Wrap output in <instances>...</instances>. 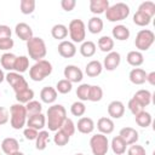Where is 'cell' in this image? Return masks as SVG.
Returning <instances> with one entry per match:
<instances>
[{
    "label": "cell",
    "mask_w": 155,
    "mask_h": 155,
    "mask_svg": "<svg viewBox=\"0 0 155 155\" xmlns=\"http://www.w3.org/2000/svg\"><path fill=\"white\" fill-rule=\"evenodd\" d=\"M150 22H151V17H149L148 15H145L140 11H137L133 15V23L138 27H147L150 24Z\"/></svg>",
    "instance_id": "obj_37"
},
{
    "label": "cell",
    "mask_w": 155,
    "mask_h": 155,
    "mask_svg": "<svg viewBox=\"0 0 155 155\" xmlns=\"http://www.w3.org/2000/svg\"><path fill=\"white\" fill-rule=\"evenodd\" d=\"M16 58L17 56L11 53V52H5L1 57H0V63H1V67L6 70H10L12 71L13 70V67H15V62H16Z\"/></svg>",
    "instance_id": "obj_30"
},
{
    "label": "cell",
    "mask_w": 155,
    "mask_h": 155,
    "mask_svg": "<svg viewBox=\"0 0 155 155\" xmlns=\"http://www.w3.org/2000/svg\"><path fill=\"white\" fill-rule=\"evenodd\" d=\"M63 74H64V79L70 81L71 84H78V82H81L82 79H84V73L82 70L74 65V64H69L64 68L63 70Z\"/></svg>",
    "instance_id": "obj_10"
},
{
    "label": "cell",
    "mask_w": 155,
    "mask_h": 155,
    "mask_svg": "<svg viewBox=\"0 0 155 155\" xmlns=\"http://www.w3.org/2000/svg\"><path fill=\"white\" fill-rule=\"evenodd\" d=\"M75 155H84V154H81V153H78V154H75Z\"/></svg>",
    "instance_id": "obj_57"
},
{
    "label": "cell",
    "mask_w": 155,
    "mask_h": 155,
    "mask_svg": "<svg viewBox=\"0 0 155 155\" xmlns=\"http://www.w3.org/2000/svg\"><path fill=\"white\" fill-rule=\"evenodd\" d=\"M97 128H98L99 133L107 136V134L113 133V131L115 128V125H114L113 119L107 117V116H103V117H99L98 119V121H97Z\"/></svg>",
    "instance_id": "obj_18"
},
{
    "label": "cell",
    "mask_w": 155,
    "mask_h": 155,
    "mask_svg": "<svg viewBox=\"0 0 155 155\" xmlns=\"http://www.w3.org/2000/svg\"><path fill=\"white\" fill-rule=\"evenodd\" d=\"M133 98L144 108V107H148L150 103H151V99H153V94L149 90H138Z\"/></svg>",
    "instance_id": "obj_25"
},
{
    "label": "cell",
    "mask_w": 155,
    "mask_h": 155,
    "mask_svg": "<svg viewBox=\"0 0 155 155\" xmlns=\"http://www.w3.org/2000/svg\"><path fill=\"white\" fill-rule=\"evenodd\" d=\"M33 98H34V91L31 88H29V87L16 93L17 103H21V104H27L28 102L33 101Z\"/></svg>",
    "instance_id": "obj_36"
},
{
    "label": "cell",
    "mask_w": 155,
    "mask_h": 155,
    "mask_svg": "<svg viewBox=\"0 0 155 155\" xmlns=\"http://www.w3.org/2000/svg\"><path fill=\"white\" fill-rule=\"evenodd\" d=\"M15 41L12 38H7V39H0V51H8L13 47Z\"/></svg>",
    "instance_id": "obj_49"
},
{
    "label": "cell",
    "mask_w": 155,
    "mask_h": 155,
    "mask_svg": "<svg viewBox=\"0 0 155 155\" xmlns=\"http://www.w3.org/2000/svg\"><path fill=\"white\" fill-rule=\"evenodd\" d=\"M110 147H111V150H113L114 154H116V155H122V154L126 153V147H127V144L122 140V138H121L120 136H116V137H114V138L111 139Z\"/></svg>",
    "instance_id": "obj_32"
},
{
    "label": "cell",
    "mask_w": 155,
    "mask_h": 155,
    "mask_svg": "<svg viewBox=\"0 0 155 155\" xmlns=\"http://www.w3.org/2000/svg\"><path fill=\"white\" fill-rule=\"evenodd\" d=\"M90 87H91V85H88V84H81L80 86H78V88H76V96H78V98L81 102L88 101Z\"/></svg>",
    "instance_id": "obj_45"
},
{
    "label": "cell",
    "mask_w": 155,
    "mask_h": 155,
    "mask_svg": "<svg viewBox=\"0 0 155 155\" xmlns=\"http://www.w3.org/2000/svg\"><path fill=\"white\" fill-rule=\"evenodd\" d=\"M57 91L54 87H51V86H45L41 91H40V98L44 103L46 104H52L56 102L57 99Z\"/></svg>",
    "instance_id": "obj_21"
},
{
    "label": "cell",
    "mask_w": 155,
    "mask_h": 155,
    "mask_svg": "<svg viewBox=\"0 0 155 155\" xmlns=\"http://www.w3.org/2000/svg\"><path fill=\"white\" fill-rule=\"evenodd\" d=\"M155 41V34L150 29H142L137 33L134 39V46L137 51H148Z\"/></svg>",
    "instance_id": "obj_7"
},
{
    "label": "cell",
    "mask_w": 155,
    "mask_h": 155,
    "mask_svg": "<svg viewBox=\"0 0 155 155\" xmlns=\"http://www.w3.org/2000/svg\"><path fill=\"white\" fill-rule=\"evenodd\" d=\"M5 80V74H4V71H2V69L0 68V84L2 82Z\"/></svg>",
    "instance_id": "obj_55"
},
{
    "label": "cell",
    "mask_w": 155,
    "mask_h": 155,
    "mask_svg": "<svg viewBox=\"0 0 155 155\" xmlns=\"http://www.w3.org/2000/svg\"><path fill=\"white\" fill-rule=\"evenodd\" d=\"M15 33H16V35H17L21 40H23V41H25V42H27L28 40H30V39L34 36L31 27H30L29 24L24 23V22H19V23L16 24V27H15Z\"/></svg>",
    "instance_id": "obj_14"
},
{
    "label": "cell",
    "mask_w": 155,
    "mask_h": 155,
    "mask_svg": "<svg viewBox=\"0 0 155 155\" xmlns=\"http://www.w3.org/2000/svg\"><path fill=\"white\" fill-rule=\"evenodd\" d=\"M90 147L93 155H107L109 150V140L105 134L97 133L90 139Z\"/></svg>",
    "instance_id": "obj_8"
},
{
    "label": "cell",
    "mask_w": 155,
    "mask_h": 155,
    "mask_svg": "<svg viewBox=\"0 0 155 155\" xmlns=\"http://www.w3.org/2000/svg\"><path fill=\"white\" fill-rule=\"evenodd\" d=\"M59 130L63 131L67 136L71 137V136L75 133V131H76V126H75V124H74V121H73L71 119L67 117V119L64 120V122L62 124V126H61Z\"/></svg>",
    "instance_id": "obj_42"
},
{
    "label": "cell",
    "mask_w": 155,
    "mask_h": 155,
    "mask_svg": "<svg viewBox=\"0 0 155 155\" xmlns=\"http://www.w3.org/2000/svg\"><path fill=\"white\" fill-rule=\"evenodd\" d=\"M5 80L10 84V86L13 88L15 93L17 92H21L25 88L29 87L27 80L24 79V76L19 73H16V71H10L7 75H5Z\"/></svg>",
    "instance_id": "obj_9"
},
{
    "label": "cell",
    "mask_w": 155,
    "mask_h": 155,
    "mask_svg": "<svg viewBox=\"0 0 155 155\" xmlns=\"http://www.w3.org/2000/svg\"><path fill=\"white\" fill-rule=\"evenodd\" d=\"M119 136L122 138V140L127 145L136 144L138 142V139H139V133L133 127H124V128H121L120 132H119Z\"/></svg>",
    "instance_id": "obj_13"
},
{
    "label": "cell",
    "mask_w": 155,
    "mask_h": 155,
    "mask_svg": "<svg viewBox=\"0 0 155 155\" xmlns=\"http://www.w3.org/2000/svg\"><path fill=\"white\" fill-rule=\"evenodd\" d=\"M70 113L74 116H82L86 113V105L84 104V102L81 101H76L71 104L70 107Z\"/></svg>",
    "instance_id": "obj_46"
},
{
    "label": "cell",
    "mask_w": 155,
    "mask_h": 155,
    "mask_svg": "<svg viewBox=\"0 0 155 155\" xmlns=\"http://www.w3.org/2000/svg\"><path fill=\"white\" fill-rule=\"evenodd\" d=\"M61 6H62V8H63L64 11L70 12V11H73V10L75 8L76 1H75V0H62V1H61Z\"/></svg>",
    "instance_id": "obj_51"
},
{
    "label": "cell",
    "mask_w": 155,
    "mask_h": 155,
    "mask_svg": "<svg viewBox=\"0 0 155 155\" xmlns=\"http://www.w3.org/2000/svg\"><path fill=\"white\" fill-rule=\"evenodd\" d=\"M11 35H12L11 28L6 24H0V39H7L11 38Z\"/></svg>",
    "instance_id": "obj_53"
},
{
    "label": "cell",
    "mask_w": 155,
    "mask_h": 155,
    "mask_svg": "<svg viewBox=\"0 0 155 155\" xmlns=\"http://www.w3.org/2000/svg\"><path fill=\"white\" fill-rule=\"evenodd\" d=\"M0 96H1V94H0Z\"/></svg>",
    "instance_id": "obj_59"
},
{
    "label": "cell",
    "mask_w": 155,
    "mask_h": 155,
    "mask_svg": "<svg viewBox=\"0 0 155 155\" xmlns=\"http://www.w3.org/2000/svg\"><path fill=\"white\" fill-rule=\"evenodd\" d=\"M147 74L142 68H133L128 74V79L133 85H143L147 81Z\"/></svg>",
    "instance_id": "obj_20"
},
{
    "label": "cell",
    "mask_w": 155,
    "mask_h": 155,
    "mask_svg": "<svg viewBox=\"0 0 155 155\" xmlns=\"http://www.w3.org/2000/svg\"><path fill=\"white\" fill-rule=\"evenodd\" d=\"M10 120V113L5 107H0V126L6 125Z\"/></svg>",
    "instance_id": "obj_52"
},
{
    "label": "cell",
    "mask_w": 155,
    "mask_h": 155,
    "mask_svg": "<svg viewBox=\"0 0 155 155\" xmlns=\"http://www.w3.org/2000/svg\"><path fill=\"white\" fill-rule=\"evenodd\" d=\"M29 68V58L27 56H18L16 58V62H15V67H13V70L16 73H24L27 71Z\"/></svg>",
    "instance_id": "obj_35"
},
{
    "label": "cell",
    "mask_w": 155,
    "mask_h": 155,
    "mask_svg": "<svg viewBox=\"0 0 155 155\" xmlns=\"http://www.w3.org/2000/svg\"><path fill=\"white\" fill-rule=\"evenodd\" d=\"M27 51H28L29 57L31 59H34L35 62L44 59L47 54L46 44H45L44 39H41L39 36H33L30 40L27 41Z\"/></svg>",
    "instance_id": "obj_3"
},
{
    "label": "cell",
    "mask_w": 155,
    "mask_h": 155,
    "mask_svg": "<svg viewBox=\"0 0 155 155\" xmlns=\"http://www.w3.org/2000/svg\"><path fill=\"white\" fill-rule=\"evenodd\" d=\"M69 140H70V137L67 136L63 131H61V130L56 131V133H54V136H53V142H54L56 145H58V147H64V145H67V144L69 143Z\"/></svg>",
    "instance_id": "obj_43"
},
{
    "label": "cell",
    "mask_w": 155,
    "mask_h": 155,
    "mask_svg": "<svg viewBox=\"0 0 155 155\" xmlns=\"http://www.w3.org/2000/svg\"><path fill=\"white\" fill-rule=\"evenodd\" d=\"M109 6H110V4L108 0H91L90 1V11L93 15L104 13Z\"/></svg>",
    "instance_id": "obj_24"
},
{
    "label": "cell",
    "mask_w": 155,
    "mask_h": 155,
    "mask_svg": "<svg viewBox=\"0 0 155 155\" xmlns=\"http://www.w3.org/2000/svg\"><path fill=\"white\" fill-rule=\"evenodd\" d=\"M38 133H39V131L35 128H31V127H27L23 131V134H24L25 139H28V140H35L38 137Z\"/></svg>",
    "instance_id": "obj_50"
},
{
    "label": "cell",
    "mask_w": 155,
    "mask_h": 155,
    "mask_svg": "<svg viewBox=\"0 0 155 155\" xmlns=\"http://www.w3.org/2000/svg\"><path fill=\"white\" fill-rule=\"evenodd\" d=\"M67 119V110L62 104H52L46 111V125L48 131L56 132Z\"/></svg>",
    "instance_id": "obj_1"
},
{
    "label": "cell",
    "mask_w": 155,
    "mask_h": 155,
    "mask_svg": "<svg viewBox=\"0 0 155 155\" xmlns=\"http://www.w3.org/2000/svg\"><path fill=\"white\" fill-rule=\"evenodd\" d=\"M78 131L82 134H90L93 132L94 130V121L91 119V117H87V116H81L79 120H78V124L75 125Z\"/></svg>",
    "instance_id": "obj_17"
},
{
    "label": "cell",
    "mask_w": 155,
    "mask_h": 155,
    "mask_svg": "<svg viewBox=\"0 0 155 155\" xmlns=\"http://www.w3.org/2000/svg\"><path fill=\"white\" fill-rule=\"evenodd\" d=\"M27 126L35 128L38 131H41L46 126V115H44L42 113L35 114V115H28Z\"/></svg>",
    "instance_id": "obj_16"
},
{
    "label": "cell",
    "mask_w": 155,
    "mask_h": 155,
    "mask_svg": "<svg viewBox=\"0 0 155 155\" xmlns=\"http://www.w3.org/2000/svg\"><path fill=\"white\" fill-rule=\"evenodd\" d=\"M71 88H73V84H71L70 81L65 80V79L59 80V81L57 82V85H56V91H57V93H62V94L69 93V92L71 91Z\"/></svg>",
    "instance_id": "obj_44"
},
{
    "label": "cell",
    "mask_w": 155,
    "mask_h": 155,
    "mask_svg": "<svg viewBox=\"0 0 155 155\" xmlns=\"http://www.w3.org/2000/svg\"><path fill=\"white\" fill-rule=\"evenodd\" d=\"M68 33L71 42H84L86 38V25L82 19H73L68 25Z\"/></svg>",
    "instance_id": "obj_6"
},
{
    "label": "cell",
    "mask_w": 155,
    "mask_h": 155,
    "mask_svg": "<svg viewBox=\"0 0 155 155\" xmlns=\"http://www.w3.org/2000/svg\"><path fill=\"white\" fill-rule=\"evenodd\" d=\"M130 12H131V10L127 4L116 2L114 5H110L104 13L109 22H120V21L126 19L130 16Z\"/></svg>",
    "instance_id": "obj_5"
},
{
    "label": "cell",
    "mask_w": 155,
    "mask_h": 155,
    "mask_svg": "<svg viewBox=\"0 0 155 155\" xmlns=\"http://www.w3.org/2000/svg\"><path fill=\"white\" fill-rule=\"evenodd\" d=\"M1 150L6 154V155H11V154H13V153H16V151H18L19 150V143H18V140L16 139V138H13V137H7V138H5L2 142H1Z\"/></svg>",
    "instance_id": "obj_19"
},
{
    "label": "cell",
    "mask_w": 155,
    "mask_h": 155,
    "mask_svg": "<svg viewBox=\"0 0 155 155\" xmlns=\"http://www.w3.org/2000/svg\"><path fill=\"white\" fill-rule=\"evenodd\" d=\"M127 107H128L130 111H131V113H132L134 116H136L137 114H139L140 111H143V110H144V108H143V107H142V105H140V104H139V103H138V102H137V101H136L133 97H132V98L128 101Z\"/></svg>",
    "instance_id": "obj_47"
},
{
    "label": "cell",
    "mask_w": 155,
    "mask_h": 155,
    "mask_svg": "<svg viewBox=\"0 0 155 155\" xmlns=\"http://www.w3.org/2000/svg\"><path fill=\"white\" fill-rule=\"evenodd\" d=\"M120 63H121V56H120V53L116 52V51H111V52L107 53L105 58L103 59L102 65H103L104 69H107L109 71H113V70H115L120 65Z\"/></svg>",
    "instance_id": "obj_11"
},
{
    "label": "cell",
    "mask_w": 155,
    "mask_h": 155,
    "mask_svg": "<svg viewBox=\"0 0 155 155\" xmlns=\"http://www.w3.org/2000/svg\"><path fill=\"white\" fill-rule=\"evenodd\" d=\"M147 82H149L151 86L155 85V71H151V73L147 74Z\"/></svg>",
    "instance_id": "obj_54"
},
{
    "label": "cell",
    "mask_w": 155,
    "mask_h": 155,
    "mask_svg": "<svg viewBox=\"0 0 155 155\" xmlns=\"http://www.w3.org/2000/svg\"><path fill=\"white\" fill-rule=\"evenodd\" d=\"M102 70H103V65H102V63H101L99 61H97V59L90 61V62L86 64V67H85V73H86L87 76H90V78H96V76L101 75Z\"/></svg>",
    "instance_id": "obj_23"
},
{
    "label": "cell",
    "mask_w": 155,
    "mask_h": 155,
    "mask_svg": "<svg viewBox=\"0 0 155 155\" xmlns=\"http://www.w3.org/2000/svg\"><path fill=\"white\" fill-rule=\"evenodd\" d=\"M97 45H98V48H99L102 52L109 53V52H111L113 48H114V39L110 38V36H108V35H103V36H101V38L98 39Z\"/></svg>",
    "instance_id": "obj_29"
},
{
    "label": "cell",
    "mask_w": 155,
    "mask_h": 155,
    "mask_svg": "<svg viewBox=\"0 0 155 155\" xmlns=\"http://www.w3.org/2000/svg\"><path fill=\"white\" fill-rule=\"evenodd\" d=\"M103 27H104V23L102 21V18L97 17V16H93L88 19V23H87V29L91 34H98L103 30Z\"/></svg>",
    "instance_id": "obj_28"
},
{
    "label": "cell",
    "mask_w": 155,
    "mask_h": 155,
    "mask_svg": "<svg viewBox=\"0 0 155 155\" xmlns=\"http://www.w3.org/2000/svg\"><path fill=\"white\" fill-rule=\"evenodd\" d=\"M52 73V64L46 61V59H41L35 62L30 69H29V76L33 81H42L45 78H47L48 75H51Z\"/></svg>",
    "instance_id": "obj_4"
},
{
    "label": "cell",
    "mask_w": 155,
    "mask_h": 155,
    "mask_svg": "<svg viewBox=\"0 0 155 155\" xmlns=\"http://www.w3.org/2000/svg\"><path fill=\"white\" fill-rule=\"evenodd\" d=\"M0 155H1V153H0Z\"/></svg>",
    "instance_id": "obj_58"
},
{
    "label": "cell",
    "mask_w": 155,
    "mask_h": 155,
    "mask_svg": "<svg viewBox=\"0 0 155 155\" xmlns=\"http://www.w3.org/2000/svg\"><path fill=\"white\" fill-rule=\"evenodd\" d=\"M11 155H24V154H23L22 151L18 150V151H16V153H13V154H11Z\"/></svg>",
    "instance_id": "obj_56"
},
{
    "label": "cell",
    "mask_w": 155,
    "mask_h": 155,
    "mask_svg": "<svg viewBox=\"0 0 155 155\" xmlns=\"http://www.w3.org/2000/svg\"><path fill=\"white\" fill-rule=\"evenodd\" d=\"M35 6H36L35 0H21V2H19V8L23 15L33 13L35 10Z\"/></svg>",
    "instance_id": "obj_40"
},
{
    "label": "cell",
    "mask_w": 155,
    "mask_h": 155,
    "mask_svg": "<svg viewBox=\"0 0 155 155\" xmlns=\"http://www.w3.org/2000/svg\"><path fill=\"white\" fill-rule=\"evenodd\" d=\"M137 11H140V12H143V13H145L149 17L153 18V16L155 15V4L153 1H143L138 6V10Z\"/></svg>",
    "instance_id": "obj_41"
},
{
    "label": "cell",
    "mask_w": 155,
    "mask_h": 155,
    "mask_svg": "<svg viewBox=\"0 0 155 155\" xmlns=\"http://www.w3.org/2000/svg\"><path fill=\"white\" fill-rule=\"evenodd\" d=\"M96 50H97V46H96V44L93 41L86 40V41L81 42V46H80L81 56H84L86 58H90V57H92L96 53Z\"/></svg>",
    "instance_id": "obj_33"
},
{
    "label": "cell",
    "mask_w": 155,
    "mask_h": 155,
    "mask_svg": "<svg viewBox=\"0 0 155 155\" xmlns=\"http://www.w3.org/2000/svg\"><path fill=\"white\" fill-rule=\"evenodd\" d=\"M134 120H136V124L139 126V127H143V128H147L151 125L153 122V117H151V114L143 110L140 111L139 114H137L134 116Z\"/></svg>",
    "instance_id": "obj_31"
},
{
    "label": "cell",
    "mask_w": 155,
    "mask_h": 155,
    "mask_svg": "<svg viewBox=\"0 0 155 155\" xmlns=\"http://www.w3.org/2000/svg\"><path fill=\"white\" fill-rule=\"evenodd\" d=\"M25 110L28 115H35V114H40L42 111V104L39 101H30L25 104Z\"/></svg>",
    "instance_id": "obj_39"
},
{
    "label": "cell",
    "mask_w": 155,
    "mask_h": 155,
    "mask_svg": "<svg viewBox=\"0 0 155 155\" xmlns=\"http://www.w3.org/2000/svg\"><path fill=\"white\" fill-rule=\"evenodd\" d=\"M50 142V138H48V131H39L38 133V137L35 139V148L38 150H45L47 144Z\"/></svg>",
    "instance_id": "obj_34"
},
{
    "label": "cell",
    "mask_w": 155,
    "mask_h": 155,
    "mask_svg": "<svg viewBox=\"0 0 155 155\" xmlns=\"http://www.w3.org/2000/svg\"><path fill=\"white\" fill-rule=\"evenodd\" d=\"M111 35H113V39H116L119 41H125L130 38L131 33H130V29L126 25L116 24L111 30Z\"/></svg>",
    "instance_id": "obj_22"
},
{
    "label": "cell",
    "mask_w": 155,
    "mask_h": 155,
    "mask_svg": "<svg viewBox=\"0 0 155 155\" xmlns=\"http://www.w3.org/2000/svg\"><path fill=\"white\" fill-rule=\"evenodd\" d=\"M51 35H52L53 39L63 41L68 36V27L64 25V24H62V23L54 24L52 27V29H51Z\"/></svg>",
    "instance_id": "obj_27"
},
{
    "label": "cell",
    "mask_w": 155,
    "mask_h": 155,
    "mask_svg": "<svg viewBox=\"0 0 155 155\" xmlns=\"http://www.w3.org/2000/svg\"><path fill=\"white\" fill-rule=\"evenodd\" d=\"M125 114V104L121 101H113L108 105V115L110 119H120Z\"/></svg>",
    "instance_id": "obj_15"
},
{
    "label": "cell",
    "mask_w": 155,
    "mask_h": 155,
    "mask_svg": "<svg viewBox=\"0 0 155 155\" xmlns=\"http://www.w3.org/2000/svg\"><path fill=\"white\" fill-rule=\"evenodd\" d=\"M28 114L25 105L21 103H15L10 108V125L13 130H21L27 125Z\"/></svg>",
    "instance_id": "obj_2"
},
{
    "label": "cell",
    "mask_w": 155,
    "mask_h": 155,
    "mask_svg": "<svg viewBox=\"0 0 155 155\" xmlns=\"http://www.w3.org/2000/svg\"><path fill=\"white\" fill-rule=\"evenodd\" d=\"M126 61H127V63H128L130 65H132V67H134V68H138V67H140V65L143 64V62H144V56H143L142 52H139V51H137V50L130 51V52L127 53V56H126Z\"/></svg>",
    "instance_id": "obj_26"
},
{
    "label": "cell",
    "mask_w": 155,
    "mask_h": 155,
    "mask_svg": "<svg viewBox=\"0 0 155 155\" xmlns=\"http://www.w3.org/2000/svg\"><path fill=\"white\" fill-rule=\"evenodd\" d=\"M127 155H147V151L143 145L132 144L127 150Z\"/></svg>",
    "instance_id": "obj_48"
},
{
    "label": "cell",
    "mask_w": 155,
    "mask_h": 155,
    "mask_svg": "<svg viewBox=\"0 0 155 155\" xmlns=\"http://www.w3.org/2000/svg\"><path fill=\"white\" fill-rule=\"evenodd\" d=\"M103 98V90L98 85H91L90 87V94L88 101L90 102H99Z\"/></svg>",
    "instance_id": "obj_38"
},
{
    "label": "cell",
    "mask_w": 155,
    "mask_h": 155,
    "mask_svg": "<svg viewBox=\"0 0 155 155\" xmlns=\"http://www.w3.org/2000/svg\"><path fill=\"white\" fill-rule=\"evenodd\" d=\"M58 53L61 57L63 58H71L76 54V46L74 42L69 41V40H63L58 44Z\"/></svg>",
    "instance_id": "obj_12"
}]
</instances>
